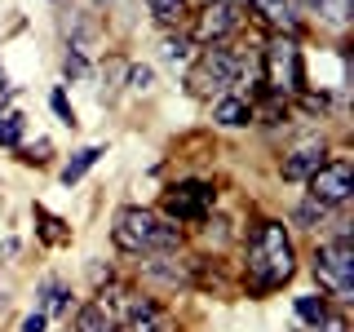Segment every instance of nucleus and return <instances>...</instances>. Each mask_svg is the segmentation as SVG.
Returning <instances> with one entry per match:
<instances>
[{"mask_svg":"<svg viewBox=\"0 0 354 332\" xmlns=\"http://www.w3.org/2000/svg\"><path fill=\"white\" fill-rule=\"evenodd\" d=\"M261 66H266V84H270L274 98L297 93V89L306 84L301 49H297V40L283 36V31H274V36H270V44H266V53H261Z\"/></svg>","mask_w":354,"mask_h":332,"instance_id":"20e7f679","label":"nucleus"},{"mask_svg":"<svg viewBox=\"0 0 354 332\" xmlns=\"http://www.w3.org/2000/svg\"><path fill=\"white\" fill-rule=\"evenodd\" d=\"M142 275L155 284H191V261H182L177 252H147Z\"/></svg>","mask_w":354,"mask_h":332,"instance_id":"1a4fd4ad","label":"nucleus"},{"mask_svg":"<svg viewBox=\"0 0 354 332\" xmlns=\"http://www.w3.org/2000/svg\"><path fill=\"white\" fill-rule=\"evenodd\" d=\"M36 217L44 221V226H40L44 243H66V239H71V230H66V221H62V217H53L49 208H40V204H36Z\"/></svg>","mask_w":354,"mask_h":332,"instance_id":"f3484780","label":"nucleus"},{"mask_svg":"<svg viewBox=\"0 0 354 332\" xmlns=\"http://www.w3.org/2000/svg\"><path fill=\"white\" fill-rule=\"evenodd\" d=\"M75 332H120V324L102 302H88V306H80V315H75Z\"/></svg>","mask_w":354,"mask_h":332,"instance_id":"ddd939ff","label":"nucleus"},{"mask_svg":"<svg viewBox=\"0 0 354 332\" xmlns=\"http://www.w3.org/2000/svg\"><path fill=\"white\" fill-rule=\"evenodd\" d=\"M160 58L164 62H186V58H191V44H186L182 36H169V40L160 44Z\"/></svg>","mask_w":354,"mask_h":332,"instance_id":"412c9836","label":"nucleus"},{"mask_svg":"<svg viewBox=\"0 0 354 332\" xmlns=\"http://www.w3.org/2000/svg\"><path fill=\"white\" fill-rule=\"evenodd\" d=\"M213 5H235L239 9V5H248V0H213Z\"/></svg>","mask_w":354,"mask_h":332,"instance_id":"cd10ccee","label":"nucleus"},{"mask_svg":"<svg viewBox=\"0 0 354 332\" xmlns=\"http://www.w3.org/2000/svg\"><path fill=\"white\" fill-rule=\"evenodd\" d=\"M49 102H53V111H58V120H62V124H71V129H75V111L66 107V93H62V89H53V98H49Z\"/></svg>","mask_w":354,"mask_h":332,"instance_id":"b1692460","label":"nucleus"},{"mask_svg":"<svg viewBox=\"0 0 354 332\" xmlns=\"http://www.w3.org/2000/svg\"><path fill=\"white\" fill-rule=\"evenodd\" d=\"M0 142L5 147H18L22 142V116L14 111V116H0Z\"/></svg>","mask_w":354,"mask_h":332,"instance_id":"4be33fe9","label":"nucleus"},{"mask_svg":"<svg viewBox=\"0 0 354 332\" xmlns=\"http://www.w3.org/2000/svg\"><path fill=\"white\" fill-rule=\"evenodd\" d=\"M319 164H324V142H301L292 155H283L279 173H283V182H310V173Z\"/></svg>","mask_w":354,"mask_h":332,"instance_id":"9d476101","label":"nucleus"},{"mask_svg":"<svg viewBox=\"0 0 354 332\" xmlns=\"http://www.w3.org/2000/svg\"><path fill=\"white\" fill-rule=\"evenodd\" d=\"M120 332H173V315L164 306L147 302V306H138L124 324H120Z\"/></svg>","mask_w":354,"mask_h":332,"instance_id":"9b49d317","label":"nucleus"},{"mask_svg":"<svg viewBox=\"0 0 354 332\" xmlns=\"http://www.w3.org/2000/svg\"><path fill=\"white\" fill-rule=\"evenodd\" d=\"M102 155H106L102 147H84V151H75V160L62 169V182H66V186H71V182H80V177H84L88 169H93V164L102 160Z\"/></svg>","mask_w":354,"mask_h":332,"instance_id":"dca6fc26","label":"nucleus"},{"mask_svg":"<svg viewBox=\"0 0 354 332\" xmlns=\"http://www.w3.org/2000/svg\"><path fill=\"white\" fill-rule=\"evenodd\" d=\"M213 208V186L208 182H182L164 195V217L169 221H204Z\"/></svg>","mask_w":354,"mask_h":332,"instance_id":"0eeeda50","label":"nucleus"},{"mask_svg":"<svg viewBox=\"0 0 354 332\" xmlns=\"http://www.w3.org/2000/svg\"><path fill=\"white\" fill-rule=\"evenodd\" d=\"M151 80H155L151 66H129V84L133 89H151Z\"/></svg>","mask_w":354,"mask_h":332,"instance_id":"393cba45","label":"nucleus"},{"mask_svg":"<svg viewBox=\"0 0 354 332\" xmlns=\"http://www.w3.org/2000/svg\"><path fill=\"white\" fill-rule=\"evenodd\" d=\"M315 9L332 22V27H346L350 22V0H315Z\"/></svg>","mask_w":354,"mask_h":332,"instance_id":"aec40b11","label":"nucleus"},{"mask_svg":"<svg viewBox=\"0 0 354 332\" xmlns=\"http://www.w3.org/2000/svg\"><path fill=\"white\" fill-rule=\"evenodd\" d=\"M315 279H319V288H328L337 302H350V297H354V248H350L346 235L319 243V252H315Z\"/></svg>","mask_w":354,"mask_h":332,"instance_id":"39448f33","label":"nucleus"},{"mask_svg":"<svg viewBox=\"0 0 354 332\" xmlns=\"http://www.w3.org/2000/svg\"><path fill=\"white\" fill-rule=\"evenodd\" d=\"M235 27H239V9H235V5H213V0H208L204 14L195 18L191 36H195L199 44H221Z\"/></svg>","mask_w":354,"mask_h":332,"instance_id":"6e6552de","label":"nucleus"},{"mask_svg":"<svg viewBox=\"0 0 354 332\" xmlns=\"http://www.w3.org/2000/svg\"><path fill=\"white\" fill-rule=\"evenodd\" d=\"M243 75V58L230 49H221V44H213V49H204L195 58V66L186 71V89H191V98H230V89L239 84Z\"/></svg>","mask_w":354,"mask_h":332,"instance_id":"7ed1b4c3","label":"nucleus"},{"mask_svg":"<svg viewBox=\"0 0 354 332\" xmlns=\"http://www.w3.org/2000/svg\"><path fill=\"white\" fill-rule=\"evenodd\" d=\"M297 270V252H292V239H288L283 221H261L257 235L248 243V284L252 293H270L292 279Z\"/></svg>","mask_w":354,"mask_h":332,"instance_id":"f257e3e1","label":"nucleus"},{"mask_svg":"<svg viewBox=\"0 0 354 332\" xmlns=\"http://www.w3.org/2000/svg\"><path fill=\"white\" fill-rule=\"evenodd\" d=\"M44 328H49V315H40V310H36V315L22 319V328H18V332H44Z\"/></svg>","mask_w":354,"mask_h":332,"instance_id":"a878e982","label":"nucleus"},{"mask_svg":"<svg viewBox=\"0 0 354 332\" xmlns=\"http://www.w3.org/2000/svg\"><path fill=\"white\" fill-rule=\"evenodd\" d=\"M62 71H66V80H84V75H88L84 53H80V49H71V53H66V62H62Z\"/></svg>","mask_w":354,"mask_h":332,"instance_id":"5701e85b","label":"nucleus"},{"mask_svg":"<svg viewBox=\"0 0 354 332\" xmlns=\"http://www.w3.org/2000/svg\"><path fill=\"white\" fill-rule=\"evenodd\" d=\"M252 9L266 14V22L279 27L283 36H292V27H297V5H292V0H252Z\"/></svg>","mask_w":354,"mask_h":332,"instance_id":"f8f14e48","label":"nucleus"},{"mask_svg":"<svg viewBox=\"0 0 354 332\" xmlns=\"http://www.w3.org/2000/svg\"><path fill=\"white\" fill-rule=\"evenodd\" d=\"M151 5V14L164 22V27H173V22H182L186 18V0H147Z\"/></svg>","mask_w":354,"mask_h":332,"instance_id":"6ab92c4d","label":"nucleus"},{"mask_svg":"<svg viewBox=\"0 0 354 332\" xmlns=\"http://www.w3.org/2000/svg\"><path fill=\"white\" fill-rule=\"evenodd\" d=\"M213 120H217V124H226V129H239V124H248V120H252V107L243 102V98H217Z\"/></svg>","mask_w":354,"mask_h":332,"instance_id":"4468645a","label":"nucleus"},{"mask_svg":"<svg viewBox=\"0 0 354 332\" xmlns=\"http://www.w3.org/2000/svg\"><path fill=\"white\" fill-rule=\"evenodd\" d=\"M53 5H58V0H53Z\"/></svg>","mask_w":354,"mask_h":332,"instance_id":"c85d7f7f","label":"nucleus"},{"mask_svg":"<svg viewBox=\"0 0 354 332\" xmlns=\"http://www.w3.org/2000/svg\"><path fill=\"white\" fill-rule=\"evenodd\" d=\"M0 93H9V75H5V66H0Z\"/></svg>","mask_w":354,"mask_h":332,"instance_id":"bb28decb","label":"nucleus"},{"mask_svg":"<svg viewBox=\"0 0 354 332\" xmlns=\"http://www.w3.org/2000/svg\"><path fill=\"white\" fill-rule=\"evenodd\" d=\"M66 306H71V288H66V284H58V279H49V284H44L40 288V315H62V310Z\"/></svg>","mask_w":354,"mask_h":332,"instance_id":"2eb2a0df","label":"nucleus"},{"mask_svg":"<svg viewBox=\"0 0 354 332\" xmlns=\"http://www.w3.org/2000/svg\"><path fill=\"white\" fill-rule=\"evenodd\" d=\"M297 319L310 324V328H319L328 319V302L324 297H297Z\"/></svg>","mask_w":354,"mask_h":332,"instance_id":"a211bd4d","label":"nucleus"},{"mask_svg":"<svg viewBox=\"0 0 354 332\" xmlns=\"http://www.w3.org/2000/svg\"><path fill=\"white\" fill-rule=\"evenodd\" d=\"M111 239H115L120 252H133V257H147V252H173L182 243V230L173 221H164L151 208H120L115 226H111Z\"/></svg>","mask_w":354,"mask_h":332,"instance_id":"f03ea898","label":"nucleus"},{"mask_svg":"<svg viewBox=\"0 0 354 332\" xmlns=\"http://www.w3.org/2000/svg\"><path fill=\"white\" fill-rule=\"evenodd\" d=\"M306 186H310V199L324 204V208L346 204V199L354 195V169H350V160H324L315 173H310Z\"/></svg>","mask_w":354,"mask_h":332,"instance_id":"423d86ee","label":"nucleus"}]
</instances>
